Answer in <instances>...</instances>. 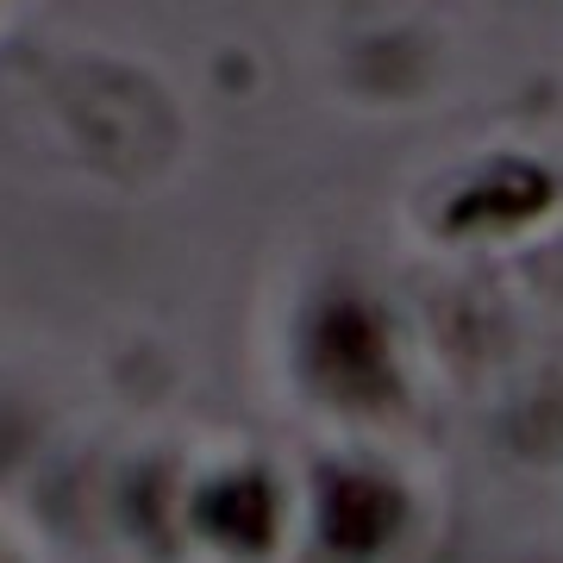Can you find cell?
I'll return each instance as SVG.
<instances>
[{
  "label": "cell",
  "instance_id": "7a4b0ae2",
  "mask_svg": "<svg viewBox=\"0 0 563 563\" xmlns=\"http://www.w3.org/2000/svg\"><path fill=\"white\" fill-rule=\"evenodd\" d=\"M388 520H395L388 488H376V483H332V501H325V532H332V544H344V551H369V544L388 532Z\"/></svg>",
  "mask_w": 563,
  "mask_h": 563
},
{
  "label": "cell",
  "instance_id": "6da1fadb",
  "mask_svg": "<svg viewBox=\"0 0 563 563\" xmlns=\"http://www.w3.org/2000/svg\"><path fill=\"white\" fill-rule=\"evenodd\" d=\"M313 357L344 395H369L383 383V344H376V325L363 320L357 307H332L320 320V339H313Z\"/></svg>",
  "mask_w": 563,
  "mask_h": 563
},
{
  "label": "cell",
  "instance_id": "3957f363",
  "mask_svg": "<svg viewBox=\"0 0 563 563\" xmlns=\"http://www.w3.org/2000/svg\"><path fill=\"white\" fill-rule=\"evenodd\" d=\"M207 526H220V532H239L244 544H257L269 532V495L257 483H232L220 488L213 501H207Z\"/></svg>",
  "mask_w": 563,
  "mask_h": 563
}]
</instances>
